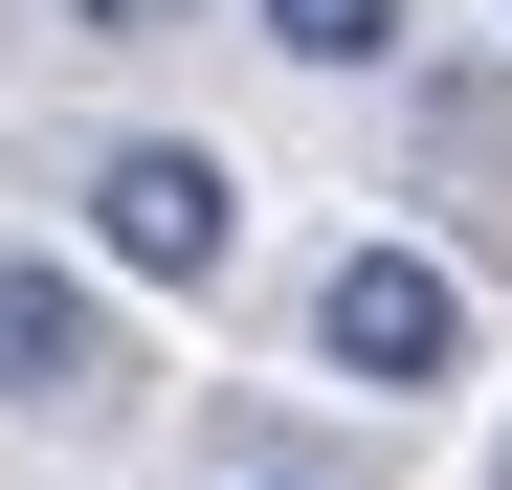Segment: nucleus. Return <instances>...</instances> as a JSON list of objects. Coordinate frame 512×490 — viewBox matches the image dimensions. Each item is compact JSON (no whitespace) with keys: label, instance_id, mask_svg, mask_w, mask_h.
<instances>
[{"label":"nucleus","instance_id":"obj_1","mask_svg":"<svg viewBox=\"0 0 512 490\" xmlns=\"http://www.w3.org/2000/svg\"><path fill=\"white\" fill-rule=\"evenodd\" d=\"M490 357V290L446 268V245H334V268H312V379H357V401H446Z\"/></svg>","mask_w":512,"mask_h":490},{"label":"nucleus","instance_id":"obj_2","mask_svg":"<svg viewBox=\"0 0 512 490\" xmlns=\"http://www.w3.org/2000/svg\"><path fill=\"white\" fill-rule=\"evenodd\" d=\"M134 312L67 268V245H0V424H134Z\"/></svg>","mask_w":512,"mask_h":490},{"label":"nucleus","instance_id":"obj_3","mask_svg":"<svg viewBox=\"0 0 512 490\" xmlns=\"http://www.w3.org/2000/svg\"><path fill=\"white\" fill-rule=\"evenodd\" d=\"M67 201H90V268H134V290H223L245 268V179H223L201 134H112Z\"/></svg>","mask_w":512,"mask_h":490},{"label":"nucleus","instance_id":"obj_4","mask_svg":"<svg viewBox=\"0 0 512 490\" xmlns=\"http://www.w3.org/2000/svg\"><path fill=\"white\" fill-rule=\"evenodd\" d=\"M401 179L468 201V245L512 268V67H423V90H401Z\"/></svg>","mask_w":512,"mask_h":490},{"label":"nucleus","instance_id":"obj_5","mask_svg":"<svg viewBox=\"0 0 512 490\" xmlns=\"http://www.w3.org/2000/svg\"><path fill=\"white\" fill-rule=\"evenodd\" d=\"M423 0H268V67H312V90H357V67H401Z\"/></svg>","mask_w":512,"mask_h":490},{"label":"nucleus","instance_id":"obj_6","mask_svg":"<svg viewBox=\"0 0 512 490\" xmlns=\"http://www.w3.org/2000/svg\"><path fill=\"white\" fill-rule=\"evenodd\" d=\"M45 23H67V45H179L201 0H45Z\"/></svg>","mask_w":512,"mask_h":490},{"label":"nucleus","instance_id":"obj_7","mask_svg":"<svg viewBox=\"0 0 512 490\" xmlns=\"http://www.w3.org/2000/svg\"><path fill=\"white\" fill-rule=\"evenodd\" d=\"M223 490H312V468H223Z\"/></svg>","mask_w":512,"mask_h":490}]
</instances>
